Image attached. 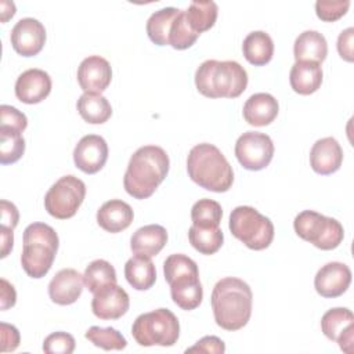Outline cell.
<instances>
[{"label": "cell", "instance_id": "6da1fadb", "mask_svg": "<svg viewBox=\"0 0 354 354\" xmlns=\"http://www.w3.org/2000/svg\"><path fill=\"white\" fill-rule=\"evenodd\" d=\"M170 167L169 155L158 145H144L130 158L123 185L126 192L136 199L149 198L166 178Z\"/></svg>", "mask_w": 354, "mask_h": 354}, {"label": "cell", "instance_id": "7a4b0ae2", "mask_svg": "<svg viewBox=\"0 0 354 354\" xmlns=\"http://www.w3.org/2000/svg\"><path fill=\"white\" fill-rule=\"evenodd\" d=\"M252 303V289L239 278H223L213 288L212 308L214 321L225 330H238L249 322Z\"/></svg>", "mask_w": 354, "mask_h": 354}, {"label": "cell", "instance_id": "3957f363", "mask_svg": "<svg viewBox=\"0 0 354 354\" xmlns=\"http://www.w3.org/2000/svg\"><path fill=\"white\" fill-rule=\"evenodd\" d=\"M189 178L212 192H225L234 183V171L221 151L209 142L191 148L187 158Z\"/></svg>", "mask_w": 354, "mask_h": 354}, {"label": "cell", "instance_id": "277c9868", "mask_svg": "<svg viewBox=\"0 0 354 354\" xmlns=\"http://www.w3.org/2000/svg\"><path fill=\"white\" fill-rule=\"evenodd\" d=\"M198 91L207 98H236L248 86V73L236 61L207 59L195 72Z\"/></svg>", "mask_w": 354, "mask_h": 354}, {"label": "cell", "instance_id": "5b68a950", "mask_svg": "<svg viewBox=\"0 0 354 354\" xmlns=\"http://www.w3.org/2000/svg\"><path fill=\"white\" fill-rule=\"evenodd\" d=\"M59 239L55 230L44 223H32L24 231L21 266L35 279L43 278L51 268Z\"/></svg>", "mask_w": 354, "mask_h": 354}, {"label": "cell", "instance_id": "8992f818", "mask_svg": "<svg viewBox=\"0 0 354 354\" xmlns=\"http://www.w3.org/2000/svg\"><path fill=\"white\" fill-rule=\"evenodd\" d=\"M134 340L144 347H170L180 336V322L167 308L144 313L136 318L131 326Z\"/></svg>", "mask_w": 354, "mask_h": 354}, {"label": "cell", "instance_id": "52a82bcc", "mask_svg": "<svg viewBox=\"0 0 354 354\" xmlns=\"http://www.w3.org/2000/svg\"><path fill=\"white\" fill-rule=\"evenodd\" d=\"M230 231L252 250L268 248L274 239V224L252 206H236L230 214Z\"/></svg>", "mask_w": 354, "mask_h": 354}, {"label": "cell", "instance_id": "ba28073f", "mask_svg": "<svg viewBox=\"0 0 354 354\" xmlns=\"http://www.w3.org/2000/svg\"><path fill=\"white\" fill-rule=\"evenodd\" d=\"M293 227L301 239L321 250L336 249L344 238L343 225L336 218L326 217L314 210L299 213L295 217Z\"/></svg>", "mask_w": 354, "mask_h": 354}, {"label": "cell", "instance_id": "9c48e42d", "mask_svg": "<svg viewBox=\"0 0 354 354\" xmlns=\"http://www.w3.org/2000/svg\"><path fill=\"white\" fill-rule=\"evenodd\" d=\"M86 196V184L76 176L58 178L44 196L47 213L55 218L66 220L76 214Z\"/></svg>", "mask_w": 354, "mask_h": 354}, {"label": "cell", "instance_id": "30bf717a", "mask_svg": "<svg viewBox=\"0 0 354 354\" xmlns=\"http://www.w3.org/2000/svg\"><path fill=\"white\" fill-rule=\"evenodd\" d=\"M235 156L246 170H263L274 156L272 140L264 133L246 131L235 142Z\"/></svg>", "mask_w": 354, "mask_h": 354}, {"label": "cell", "instance_id": "8fae6325", "mask_svg": "<svg viewBox=\"0 0 354 354\" xmlns=\"http://www.w3.org/2000/svg\"><path fill=\"white\" fill-rule=\"evenodd\" d=\"M321 329L329 340L337 342L344 353H353L354 315L348 308L335 307L328 310L321 318Z\"/></svg>", "mask_w": 354, "mask_h": 354}, {"label": "cell", "instance_id": "7c38bea8", "mask_svg": "<svg viewBox=\"0 0 354 354\" xmlns=\"http://www.w3.org/2000/svg\"><path fill=\"white\" fill-rule=\"evenodd\" d=\"M12 48L22 57L37 55L46 43V29L35 18L19 19L10 35Z\"/></svg>", "mask_w": 354, "mask_h": 354}, {"label": "cell", "instance_id": "4fadbf2b", "mask_svg": "<svg viewBox=\"0 0 354 354\" xmlns=\"http://www.w3.org/2000/svg\"><path fill=\"white\" fill-rule=\"evenodd\" d=\"M108 159V144L97 134H88L79 140L73 149V162L86 174L100 171Z\"/></svg>", "mask_w": 354, "mask_h": 354}, {"label": "cell", "instance_id": "5bb4252c", "mask_svg": "<svg viewBox=\"0 0 354 354\" xmlns=\"http://www.w3.org/2000/svg\"><path fill=\"white\" fill-rule=\"evenodd\" d=\"M351 283V270L344 263L330 261L322 266L314 278L318 295L326 299L342 296Z\"/></svg>", "mask_w": 354, "mask_h": 354}, {"label": "cell", "instance_id": "9a60e30c", "mask_svg": "<svg viewBox=\"0 0 354 354\" xmlns=\"http://www.w3.org/2000/svg\"><path fill=\"white\" fill-rule=\"evenodd\" d=\"M129 306V295L118 283L95 292L91 300V310L100 319H118L127 313Z\"/></svg>", "mask_w": 354, "mask_h": 354}, {"label": "cell", "instance_id": "2e32d148", "mask_svg": "<svg viewBox=\"0 0 354 354\" xmlns=\"http://www.w3.org/2000/svg\"><path fill=\"white\" fill-rule=\"evenodd\" d=\"M112 80L111 64L100 57L84 58L77 68V82L84 93H102Z\"/></svg>", "mask_w": 354, "mask_h": 354}, {"label": "cell", "instance_id": "e0dca14e", "mask_svg": "<svg viewBox=\"0 0 354 354\" xmlns=\"http://www.w3.org/2000/svg\"><path fill=\"white\" fill-rule=\"evenodd\" d=\"M50 91L51 77L43 69H26L15 82V95L24 104H39L48 97Z\"/></svg>", "mask_w": 354, "mask_h": 354}, {"label": "cell", "instance_id": "ac0fdd59", "mask_svg": "<svg viewBox=\"0 0 354 354\" xmlns=\"http://www.w3.org/2000/svg\"><path fill=\"white\" fill-rule=\"evenodd\" d=\"M84 278L75 268L59 270L48 283V296L59 306L73 304L83 292Z\"/></svg>", "mask_w": 354, "mask_h": 354}, {"label": "cell", "instance_id": "d6986e66", "mask_svg": "<svg viewBox=\"0 0 354 354\" xmlns=\"http://www.w3.org/2000/svg\"><path fill=\"white\" fill-rule=\"evenodd\" d=\"M343 162V149L336 138L324 137L314 142L310 151L311 169L322 176L337 171Z\"/></svg>", "mask_w": 354, "mask_h": 354}, {"label": "cell", "instance_id": "ffe728a7", "mask_svg": "<svg viewBox=\"0 0 354 354\" xmlns=\"http://www.w3.org/2000/svg\"><path fill=\"white\" fill-rule=\"evenodd\" d=\"M170 296L181 310L191 311L199 307L203 299V288L199 274H183L170 283Z\"/></svg>", "mask_w": 354, "mask_h": 354}, {"label": "cell", "instance_id": "44dd1931", "mask_svg": "<svg viewBox=\"0 0 354 354\" xmlns=\"http://www.w3.org/2000/svg\"><path fill=\"white\" fill-rule=\"evenodd\" d=\"M134 218L131 206L122 199L105 202L97 212V223L106 232L116 234L130 227Z\"/></svg>", "mask_w": 354, "mask_h": 354}, {"label": "cell", "instance_id": "7402d4cb", "mask_svg": "<svg viewBox=\"0 0 354 354\" xmlns=\"http://www.w3.org/2000/svg\"><path fill=\"white\" fill-rule=\"evenodd\" d=\"M279 111L278 101L268 93H256L243 104L245 120L256 127H263L275 120Z\"/></svg>", "mask_w": 354, "mask_h": 354}, {"label": "cell", "instance_id": "603a6c76", "mask_svg": "<svg viewBox=\"0 0 354 354\" xmlns=\"http://www.w3.org/2000/svg\"><path fill=\"white\" fill-rule=\"evenodd\" d=\"M167 243V231L159 224H148L138 228L130 239V249L134 254L147 257L156 256Z\"/></svg>", "mask_w": 354, "mask_h": 354}, {"label": "cell", "instance_id": "cb8c5ba5", "mask_svg": "<svg viewBox=\"0 0 354 354\" xmlns=\"http://www.w3.org/2000/svg\"><path fill=\"white\" fill-rule=\"evenodd\" d=\"M289 82L295 93L310 95L315 93L322 83V68L317 62L299 61L290 68Z\"/></svg>", "mask_w": 354, "mask_h": 354}, {"label": "cell", "instance_id": "d4e9b609", "mask_svg": "<svg viewBox=\"0 0 354 354\" xmlns=\"http://www.w3.org/2000/svg\"><path fill=\"white\" fill-rule=\"evenodd\" d=\"M293 54L296 62L310 61L321 64L328 55L326 39L317 30H304L295 40Z\"/></svg>", "mask_w": 354, "mask_h": 354}, {"label": "cell", "instance_id": "484cf974", "mask_svg": "<svg viewBox=\"0 0 354 354\" xmlns=\"http://www.w3.org/2000/svg\"><path fill=\"white\" fill-rule=\"evenodd\" d=\"M124 277L136 290H148L156 281V270L151 257L136 254L124 264Z\"/></svg>", "mask_w": 354, "mask_h": 354}, {"label": "cell", "instance_id": "4316f807", "mask_svg": "<svg viewBox=\"0 0 354 354\" xmlns=\"http://www.w3.org/2000/svg\"><path fill=\"white\" fill-rule=\"evenodd\" d=\"M242 51L249 64L263 66L268 64L274 55V41L268 33L254 30L243 39Z\"/></svg>", "mask_w": 354, "mask_h": 354}, {"label": "cell", "instance_id": "83f0119b", "mask_svg": "<svg viewBox=\"0 0 354 354\" xmlns=\"http://www.w3.org/2000/svg\"><path fill=\"white\" fill-rule=\"evenodd\" d=\"M76 106L82 119L91 124H102L112 115L109 101L100 93H83Z\"/></svg>", "mask_w": 354, "mask_h": 354}, {"label": "cell", "instance_id": "f1b7e54d", "mask_svg": "<svg viewBox=\"0 0 354 354\" xmlns=\"http://www.w3.org/2000/svg\"><path fill=\"white\" fill-rule=\"evenodd\" d=\"M180 8L165 7L153 14L147 21V35L156 46H169V32Z\"/></svg>", "mask_w": 354, "mask_h": 354}, {"label": "cell", "instance_id": "f546056e", "mask_svg": "<svg viewBox=\"0 0 354 354\" xmlns=\"http://www.w3.org/2000/svg\"><path fill=\"white\" fill-rule=\"evenodd\" d=\"M218 7L214 1H192L185 11V18L189 28L201 35L202 32L209 30L217 19Z\"/></svg>", "mask_w": 354, "mask_h": 354}, {"label": "cell", "instance_id": "4dcf8cb0", "mask_svg": "<svg viewBox=\"0 0 354 354\" xmlns=\"http://www.w3.org/2000/svg\"><path fill=\"white\" fill-rule=\"evenodd\" d=\"M83 278H84V285L93 295L109 285L118 283L116 271L113 266L109 261L102 259L91 261L86 267Z\"/></svg>", "mask_w": 354, "mask_h": 354}, {"label": "cell", "instance_id": "1f68e13d", "mask_svg": "<svg viewBox=\"0 0 354 354\" xmlns=\"http://www.w3.org/2000/svg\"><path fill=\"white\" fill-rule=\"evenodd\" d=\"M189 243L202 254H214L224 241L223 231L218 227H199L191 225L188 231Z\"/></svg>", "mask_w": 354, "mask_h": 354}, {"label": "cell", "instance_id": "d6a6232c", "mask_svg": "<svg viewBox=\"0 0 354 354\" xmlns=\"http://www.w3.org/2000/svg\"><path fill=\"white\" fill-rule=\"evenodd\" d=\"M25 152V140L21 131L0 127V163L11 165L22 158Z\"/></svg>", "mask_w": 354, "mask_h": 354}, {"label": "cell", "instance_id": "836d02e7", "mask_svg": "<svg viewBox=\"0 0 354 354\" xmlns=\"http://www.w3.org/2000/svg\"><path fill=\"white\" fill-rule=\"evenodd\" d=\"M223 217L221 205L213 199H199L191 209V218L194 225L199 227H218Z\"/></svg>", "mask_w": 354, "mask_h": 354}, {"label": "cell", "instance_id": "e575fe53", "mask_svg": "<svg viewBox=\"0 0 354 354\" xmlns=\"http://www.w3.org/2000/svg\"><path fill=\"white\" fill-rule=\"evenodd\" d=\"M86 339L90 340L94 346L101 347L102 350L111 351V350H123L127 346L126 339L123 335L116 330L115 328H100V326H91L84 333Z\"/></svg>", "mask_w": 354, "mask_h": 354}, {"label": "cell", "instance_id": "d590c367", "mask_svg": "<svg viewBox=\"0 0 354 354\" xmlns=\"http://www.w3.org/2000/svg\"><path fill=\"white\" fill-rule=\"evenodd\" d=\"M199 35L195 33L187 22L185 11L180 10L169 32V46H171L176 50H185L189 48L196 41Z\"/></svg>", "mask_w": 354, "mask_h": 354}, {"label": "cell", "instance_id": "8d00e7d4", "mask_svg": "<svg viewBox=\"0 0 354 354\" xmlns=\"http://www.w3.org/2000/svg\"><path fill=\"white\" fill-rule=\"evenodd\" d=\"M163 272H165L166 282L170 283L174 278L183 274H199V270H198V264L191 257L181 253H176V254H170L165 260Z\"/></svg>", "mask_w": 354, "mask_h": 354}, {"label": "cell", "instance_id": "74e56055", "mask_svg": "<svg viewBox=\"0 0 354 354\" xmlns=\"http://www.w3.org/2000/svg\"><path fill=\"white\" fill-rule=\"evenodd\" d=\"M348 7V0H318L315 3V14L321 21L335 22L346 15Z\"/></svg>", "mask_w": 354, "mask_h": 354}, {"label": "cell", "instance_id": "f35d334b", "mask_svg": "<svg viewBox=\"0 0 354 354\" xmlns=\"http://www.w3.org/2000/svg\"><path fill=\"white\" fill-rule=\"evenodd\" d=\"M76 342L71 333L54 332L43 342V351L47 354H71L73 353Z\"/></svg>", "mask_w": 354, "mask_h": 354}, {"label": "cell", "instance_id": "ab89813d", "mask_svg": "<svg viewBox=\"0 0 354 354\" xmlns=\"http://www.w3.org/2000/svg\"><path fill=\"white\" fill-rule=\"evenodd\" d=\"M0 113H1V123L0 127H8L17 131L24 133V130L28 126V119L25 113L18 111L17 108L11 105H1L0 106Z\"/></svg>", "mask_w": 354, "mask_h": 354}, {"label": "cell", "instance_id": "60d3db41", "mask_svg": "<svg viewBox=\"0 0 354 354\" xmlns=\"http://www.w3.org/2000/svg\"><path fill=\"white\" fill-rule=\"evenodd\" d=\"M225 351V344L217 336H205L198 340L192 347L187 348L185 353H216L223 354Z\"/></svg>", "mask_w": 354, "mask_h": 354}, {"label": "cell", "instance_id": "b9f144b4", "mask_svg": "<svg viewBox=\"0 0 354 354\" xmlns=\"http://www.w3.org/2000/svg\"><path fill=\"white\" fill-rule=\"evenodd\" d=\"M0 339H1V353L14 351L19 346V332L14 325L6 322L0 324Z\"/></svg>", "mask_w": 354, "mask_h": 354}, {"label": "cell", "instance_id": "7bdbcfd3", "mask_svg": "<svg viewBox=\"0 0 354 354\" xmlns=\"http://www.w3.org/2000/svg\"><path fill=\"white\" fill-rule=\"evenodd\" d=\"M353 39H354V28H351V26L344 29L337 37V53L347 62L354 61Z\"/></svg>", "mask_w": 354, "mask_h": 354}, {"label": "cell", "instance_id": "ee69618b", "mask_svg": "<svg viewBox=\"0 0 354 354\" xmlns=\"http://www.w3.org/2000/svg\"><path fill=\"white\" fill-rule=\"evenodd\" d=\"M0 206H1V225L14 230L18 225V220H19V213L17 206L6 199H1Z\"/></svg>", "mask_w": 354, "mask_h": 354}, {"label": "cell", "instance_id": "f6af8a7d", "mask_svg": "<svg viewBox=\"0 0 354 354\" xmlns=\"http://www.w3.org/2000/svg\"><path fill=\"white\" fill-rule=\"evenodd\" d=\"M0 308L4 311L12 307L17 301V292L14 286L4 278L0 279Z\"/></svg>", "mask_w": 354, "mask_h": 354}, {"label": "cell", "instance_id": "bcb514c9", "mask_svg": "<svg viewBox=\"0 0 354 354\" xmlns=\"http://www.w3.org/2000/svg\"><path fill=\"white\" fill-rule=\"evenodd\" d=\"M0 236H1V259L7 257L8 253L12 250L14 246V232L11 228L3 227L0 228Z\"/></svg>", "mask_w": 354, "mask_h": 354}, {"label": "cell", "instance_id": "7dc6e473", "mask_svg": "<svg viewBox=\"0 0 354 354\" xmlns=\"http://www.w3.org/2000/svg\"><path fill=\"white\" fill-rule=\"evenodd\" d=\"M0 7H1V22H7L10 18L14 17L15 14V4L12 1H1L0 3Z\"/></svg>", "mask_w": 354, "mask_h": 354}]
</instances>
